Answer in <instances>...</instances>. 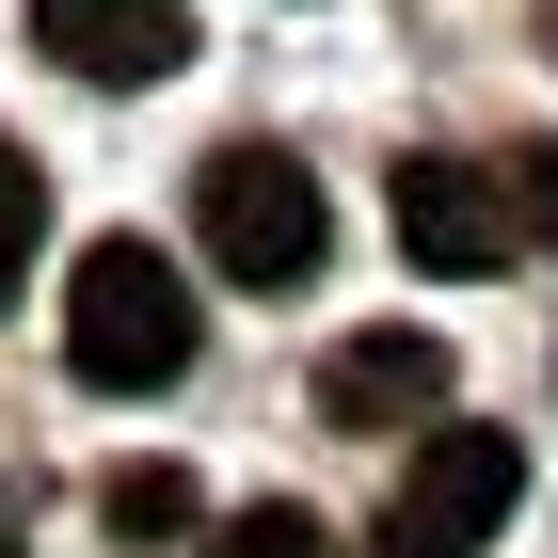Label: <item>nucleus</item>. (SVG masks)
I'll use <instances>...</instances> for the list:
<instances>
[{"label": "nucleus", "mask_w": 558, "mask_h": 558, "mask_svg": "<svg viewBox=\"0 0 558 558\" xmlns=\"http://www.w3.org/2000/svg\"><path fill=\"white\" fill-rule=\"evenodd\" d=\"M64 367H81L96 399H160L175 367H192V288H175L160 240H96L81 288H64Z\"/></svg>", "instance_id": "1"}, {"label": "nucleus", "mask_w": 558, "mask_h": 558, "mask_svg": "<svg viewBox=\"0 0 558 558\" xmlns=\"http://www.w3.org/2000/svg\"><path fill=\"white\" fill-rule=\"evenodd\" d=\"M192 223H208V271L223 288H303V271L336 256V208H319V175L288 144H223L192 175Z\"/></svg>", "instance_id": "2"}, {"label": "nucleus", "mask_w": 558, "mask_h": 558, "mask_svg": "<svg viewBox=\"0 0 558 558\" xmlns=\"http://www.w3.org/2000/svg\"><path fill=\"white\" fill-rule=\"evenodd\" d=\"M511 495H526V447L478 430V415H447L415 447V478H399V511H384V558H478L511 526Z\"/></svg>", "instance_id": "3"}, {"label": "nucleus", "mask_w": 558, "mask_h": 558, "mask_svg": "<svg viewBox=\"0 0 558 558\" xmlns=\"http://www.w3.org/2000/svg\"><path fill=\"white\" fill-rule=\"evenodd\" d=\"M399 256L430 288H463V271H511L526 256V208H511V160H399Z\"/></svg>", "instance_id": "4"}, {"label": "nucleus", "mask_w": 558, "mask_h": 558, "mask_svg": "<svg viewBox=\"0 0 558 558\" xmlns=\"http://www.w3.org/2000/svg\"><path fill=\"white\" fill-rule=\"evenodd\" d=\"M447 399H463V367H447V336H415V319L336 336V367H319V430H447Z\"/></svg>", "instance_id": "5"}, {"label": "nucleus", "mask_w": 558, "mask_h": 558, "mask_svg": "<svg viewBox=\"0 0 558 558\" xmlns=\"http://www.w3.org/2000/svg\"><path fill=\"white\" fill-rule=\"evenodd\" d=\"M33 48L64 81H96V96H144V81H175L192 16H175V0H33Z\"/></svg>", "instance_id": "6"}, {"label": "nucleus", "mask_w": 558, "mask_h": 558, "mask_svg": "<svg viewBox=\"0 0 558 558\" xmlns=\"http://www.w3.org/2000/svg\"><path fill=\"white\" fill-rule=\"evenodd\" d=\"M96 511H112V543L160 558V543H192V478H175V463H112V495H96Z\"/></svg>", "instance_id": "7"}, {"label": "nucleus", "mask_w": 558, "mask_h": 558, "mask_svg": "<svg viewBox=\"0 0 558 558\" xmlns=\"http://www.w3.org/2000/svg\"><path fill=\"white\" fill-rule=\"evenodd\" d=\"M33 240H48V175H33V144L0 129V303L33 288Z\"/></svg>", "instance_id": "8"}, {"label": "nucleus", "mask_w": 558, "mask_h": 558, "mask_svg": "<svg viewBox=\"0 0 558 558\" xmlns=\"http://www.w3.org/2000/svg\"><path fill=\"white\" fill-rule=\"evenodd\" d=\"M208 558H336V526H319V511H288V495H256V511L223 526Z\"/></svg>", "instance_id": "9"}, {"label": "nucleus", "mask_w": 558, "mask_h": 558, "mask_svg": "<svg viewBox=\"0 0 558 558\" xmlns=\"http://www.w3.org/2000/svg\"><path fill=\"white\" fill-rule=\"evenodd\" d=\"M511 208H526V240L558 256V144H526V160H511Z\"/></svg>", "instance_id": "10"}, {"label": "nucleus", "mask_w": 558, "mask_h": 558, "mask_svg": "<svg viewBox=\"0 0 558 558\" xmlns=\"http://www.w3.org/2000/svg\"><path fill=\"white\" fill-rule=\"evenodd\" d=\"M0 558H16V478H0Z\"/></svg>", "instance_id": "11"}, {"label": "nucleus", "mask_w": 558, "mask_h": 558, "mask_svg": "<svg viewBox=\"0 0 558 558\" xmlns=\"http://www.w3.org/2000/svg\"><path fill=\"white\" fill-rule=\"evenodd\" d=\"M543 64H558V0H543Z\"/></svg>", "instance_id": "12"}]
</instances>
